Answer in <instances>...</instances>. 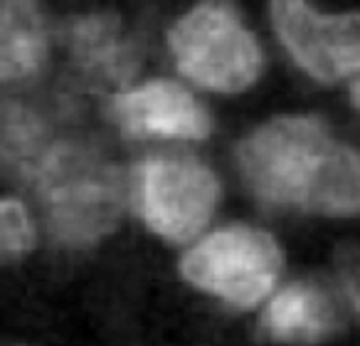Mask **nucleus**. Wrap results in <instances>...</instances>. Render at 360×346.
Instances as JSON below:
<instances>
[{
	"label": "nucleus",
	"mask_w": 360,
	"mask_h": 346,
	"mask_svg": "<svg viewBox=\"0 0 360 346\" xmlns=\"http://www.w3.org/2000/svg\"><path fill=\"white\" fill-rule=\"evenodd\" d=\"M257 196L319 213L360 211V159L311 116H281L240 146Z\"/></svg>",
	"instance_id": "nucleus-1"
},
{
	"label": "nucleus",
	"mask_w": 360,
	"mask_h": 346,
	"mask_svg": "<svg viewBox=\"0 0 360 346\" xmlns=\"http://www.w3.org/2000/svg\"><path fill=\"white\" fill-rule=\"evenodd\" d=\"M30 176L57 240L84 245L114 228L121 211L119 176L94 149L72 141L47 146Z\"/></svg>",
	"instance_id": "nucleus-2"
},
{
	"label": "nucleus",
	"mask_w": 360,
	"mask_h": 346,
	"mask_svg": "<svg viewBox=\"0 0 360 346\" xmlns=\"http://www.w3.org/2000/svg\"><path fill=\"white\" fill-rule=\"evenodd\" d=\"M175 65L193 82L217 92H240L257 80L262 52L227 0H205L170 30Z\"/></svg>",
	"instance_id": "nucleus-3"
},
{
	"label": "nucleus",
	"mask_w": 360,
	"mask_h": 346,
	"mask_svg": "<svg viewBox=\"0 0 360 346\" xmlns=\"http://www.w3.org/2000/svg\"><path fill=\"white\" fill-rule=\"evenodd\" d=\"M281 270V252L266 233L252 228H227L205 237L183 260L193 285L232 302L257 304L274 287Z\"/></svg>",
	"instance_id": "nucleus-4"
},
{
	"label": "nucleus",
	"mask_w": 360,
	"mask_h": 346,
	"mask_svg": "<svg viewBox=\"0 0 360 346\" xmlns=\"http://www.w3.org/2000/svg\"><path fill=\"white\" fill-rule=\"evenodd\" d=\"M136 203L150 230L183 242L210 221L217 181L193 159H148L136 171Z\"/></svg>",
	"instance_id": "nucleus-5"
},
{
	"label": "nucleus",
	"mask_w": 360,
	"mask_h": 346,
	"mask_svg": "<svg viewBox=\"0 0 360 346\" xmlns=\"http://www.w3.org/2000/svg\"><path fill=\"white\" fill-rule=\"evenodd\" d=\"M271 20L309 75L333 82L360 72V16H321L301 0H274Z\"/></svg>",
	"instance_id": "nucleus-6"
},
{
	"label": "nucleus",
	"mask_w": 360,
	"mask_h": 346,
	"mask_svg": "<svg viewBox=\"0 0 360 346\" xmlns=\"http://www.w3.org/2000/svg\"><path fill=\"white\" fill-rule=\"evenodd\" d=\"M114 114L131 136L202 139L210 131V116L195 97L175 82H148L114 99Z\"/></svg>",
	"instance_id": "nucleus-7"
},
{
	"label": "nucleus",
	"mask_w": 360,
	"mask_h": 346,
	"mask_svg": "<svg viewBox=\"0 0 360 346\" xmlns=\"http://www.w3.org/2000/svg\"><path fill=\"white\" fill-rule=\"evenodd\" d=\"M75 65L101 85H126L136 72V50L114 16H82L65 25Z\"/></svg>",
	"instance_id": "nucleus-8"
},
{
	"label": "nucleus",
	"mask_w": 360,
	"mask_h": 346,
	"mask_svg": "<svg viewBox=\"0 0 360 346\" xmlns=\"http://www.w3.org/2000/svg\"><path fill=\"white\" fill-rule=\"evenodd\" d=\"M45 57V23L32 0H3L0 13V75L25 80Z\"/></svg>",
	"instance_id": "nucleus-9"
},
{
	"label": "nucleus",
	"mask_w": 360,
	"mask_h": 346,
	"mask_svg": "<svg viewBox=\"0 0 360 346\" xmlns=\"http://www.w3.org/2000/svg\"><path fill=\"white\" fill-rule=\"evenodd\" d=\"M335 326L330 299L311 285H291L274 297L266 309V329L276 339L311 341Z\"/></svg>",
	"instance_id": "nucleus-10"
},
{
	"label": "nucleus",
	"mask_w": 360,
	"mask_h": 346,
	"mask_svg": "<svg viewBox=\"0 0 360 346\" xmlns=\"http://www.w3.org/2000/svg\"><path fill=\"white\" fill-rule=\"evenodd\" d=\"M0 242L6 252H25L32 245V225L25 208L15 201L0 206Z\"/></svg>",
	"instance_id": "nucleus-11"
},
{
	"label": "nucleus",
	"mask_w": 360,
	"mask_h": 346,
	"mask_svg": "<svg viewBox=\"0 0 360 346\" xmlns=\"http://www.w3.org/2000/svg\"><path fill=\"white\" fill-rule=\"evenodd\" d=\"M343 280H345V287H348L350 297H353V302L360 309V255L343 262Z\"/></svg>",
	"instance_id": "nucleus-12"
},
{
	"label": "nucleus",
	"mask_w": 360,
	"mask_h": 346,
	"mask_svg": "<svg viewBox=\"0 0 360 346\" xmlns=\"http://www.w3.org/2000/svg\"><path fill=\"white\" fill-rule=\"evenodd\" d=\"M353 101L360 106V82H355V85H353Z\"/></svg>",
	"instance_id": "nucleus-13"
}]
</instances>
